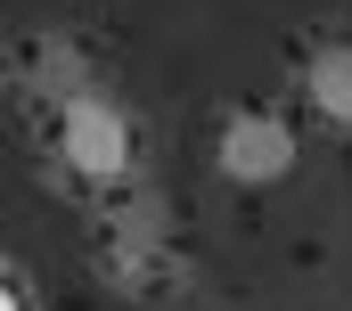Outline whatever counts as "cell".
Masks as SVG:
<instances>
[{
    "instance_id": "obj_1",
    "label": "cell",
    "mask_w": 352,
    "mask_h": 311,
    "mask_svg": "<svg viewBox=\"0 0 352 311\" xmlns=\"http://www.w3.org/2000/svg\"><path fill=\"white\" fill-rule=\"evenodd\" d=\"M25 98L41 115V148L50 164L82 189V197H123L140 180V115L115 82L90 66L74 41H33V74H25Z\"/></svg>"
},
{
    "instance_id": "obj_2",
    "label": "cell",
    "mask_w": 352,
    "mask_h": 311,
    "mask_svg": "<svg viewBox=\"0 0 352 311\" xmlns=\"http://www.w3.org/2000/svg\"><path fill=\"white\" fill-rule=\"evenodd\" d=\"M90 262H98V279L123 295V303H156V295H173L180 279H188V254H180L173 222H164V205H148V197H107V213H98V230H90Z\"/></svg>"
},
{
    "instance_id": "obj_3",
    "label": "cell",
    "mask_w": 352,
    "mask_h": 311,
    "mask_svg": "<svg viewBox=\"0 0 352 311\" xmlns=\"http://www.w3.org/2000/svg\"><path fill=\"white\" fill-rule=\"evenodd\" d=\"M303 164V131L278 115V107H230L221 131H213V172L230 189H278L287 172Z\"/></svg>"
},
{
    "instance_id": "obj_4",
    "label": "cell",
    "mask_w": 352,
    "mask_h": 311,
    "mask_svg": "<svg viewBox=\"0 0 352 311\" xmlns=\"http://www.w3.org/2000/svg\"><path fill=\"white\" fill-rule=\"evenodd\" d=\"M287 82H295V107H303L320 131L352 140V41H311Z\"/></svg>"
},
{
    "instance_id": "obj_5",
    "label": "cell",
    "mask_w": 352,
    "mask_h": 311,
    "mask_svg": "<svg viewBox=\"0 0 352 311\" xmlns=\"http://www.w3.org/2000/svg\"><path fill=\"white\" fill-rule=\"evenodd\" d=\"M0 311H33V279H25V262H8V287H0Z\"/></svg>"
}]
</instances>
